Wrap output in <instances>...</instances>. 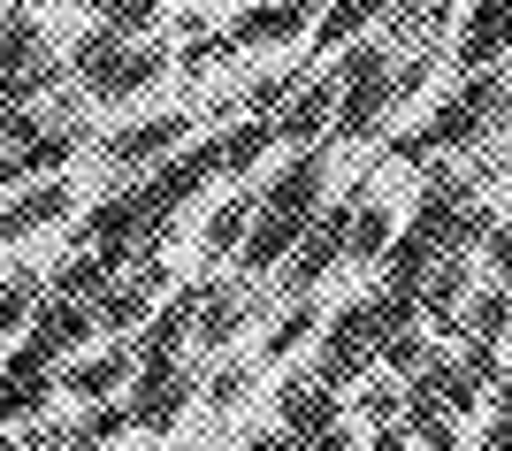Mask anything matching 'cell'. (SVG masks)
I'll return each instance as SVG.
<instances>
[{
	"label": "cell",
	"instance_id": "cell-25",
	"mask_svg": "<svg viewBox=\"0 0 512 451\" xmlns=\"http://www.w3.org/2000/svg\"><path fill=\"white\" fill-rule=\"evenodd\" d=\"M291 451H352V429H306V436H291Z\"/></svg>",
	"mask_w": 512,
	"mask_h": 451
},
{
	"label": "cell",
	"instance_id": "cell-16",
	"mask_svg": "<svg viewBox=\"0 0 512 451\" xmlns=\"http://www.w3.org/2000/svg\"><path fill=\"white\" fill-rule=\"evenodd\" d=\"M199 344H230L245 329V291H222V283H199V314H192Z\"/></svg>",
	"mask_w": 512,
	"mask_h": 451
},
{
	"label": "cell",
	"instance_id": "cell-3",
	"mask_svg": "<svg viewBox=\"0 0 512 451\" xmlns=\"http://www.w3.org/2000/svg\"><path fill=\"white\" fill-rule=\"evenodd\" d=\"M383 108H398V77H390V39H352L337 54V123H329V138H367V130L383 123Z\"/></svg>",
	"mask_w": 512,
	"mask_h": 451
},
{
	"label": "cell",
	"instance_id": "cell-7",
	"mask_svg": "<svg viewBox=\"0 0 512 451\" xmlns=\"http://www.w3.org/2000/svg\"><path fill=\"white\" fill-rule=\"evenodd\" d=\"M329 123H337V69L291 92V108L276 115V146L306 153V146H321V138H329Z\"/></svg>",
	"mask_w": 512,
	"mask_h": 451
},
{
	"label": "cell",
	"instance_id": "cell-24",
	"mask_svg": "<svg viewBox=\"0 0 512 451\" xmlns=\"http://www.w3.org/2000/svg\"><path fill=\"white\" fill-rule=\"evenodd\" d=\"M482 253H490L497 283H505V291H512V222H490V237H482Z\"/></svg>",
	"mask_w": 512,
	"mask_h": 451
},
{
	"label": "cell",
	"instance_id": "cell-9",
	"mask_svg": "<svg viewBox=\"0 0 512 451\" xmlns=\"http://www.w3.org/2000/svg\"><path fill=\"white\" fill-rule=\"evenodd\" d=\"M69 207H77V192H69L62 176L31 184L23 199H8V207H0V245H23L31 230H54V222H69Z\"/></svg>",
	"mask_w": 512,
	"mask_h": 451
},
{
	"label": "cell",
	"instance_id": "cell-22",
	"mask_svg": "<svg viewBox=\"0 0 512 451\" xmlns=\"http://www.w3.org/2000/svg\"><path fill=\"white\" fill-rule=\"evenodd\" d=\"M161 8H169V0H107L100 23L115 31V39H146L153 23H161Z\"/></svg>",
	"mask_w": 512,
	"mask_h": 451
},
{
	"label": "cell",
	"instance_id": "cell-17",
	"mask_svg": "<svg viewBox=\"0 0 512 451\" xmlns=\"http://www.w3.org/2000/svg\"><path fill=\"white\" fill-rule=\"evenodd\" d=\"M390 0H329V8H321V23H314V54H329V46H352L367 31V23L383 16Z\"/></svg>",
	"mask_w": 512,
	"mask_h": 451
},
{
	"label": "cell",
	"instance_id": "cell-10",
	"mask_svg": "<svg viewBox=\"0 0 512 451\" xmlns=\"http://www.w3.org/2000/svg\"><path fill=\"white\" fill-rule=\"evenodd\" d=\"M467 253H444L436 268H428V283H421V322L436 329V337H459V306H467Z\"/></svg>",
	"mask_w": 512,
	"mask_h": 451
},
{
	"label": "cell",
	"instance_id": "cell-19",
	"mask_svg": "<svg viewBox=\"0 0 512 451\" xmlns=\"http://www.w3.org/2000/svg\"><path fill=\"white\" fill-rule=\"evenodd\" d=\"M390 237H398V222H390V207H375V199H360V215H352V245H344V260H383Z\"/></svg>",
	"mask_w": 512,
	"mask_h": 451
},
{
	"label": "cell",
	"instance_id": "cell-30",
	"mask_svg": "<svg viewBox=\"0 0 512 451\" xmlns=\"http://www.w3.org/2000/svg\"><path fill=\"white\" fill-rule=\"evenodd\" d=\"M490 406H497V413H512V375H497V383H490Z\"/></svg>",
	"mask_w": 512,
	"mask_h": 451
},
{
	"label": "cell",
	"instance_id": "cell-5",
	"mask_svg": "<svg viewBox=\"0 0 512 451\" xmlns=\"http://www.w3.org/2000/svg\"><path fill=\"white\" fill-rule=\"evenodd\" d=\"M360 199H367V192H344V199H329V207L306 222L299 253L283 260V291H291V299H306L329 268H344V245H352V215H360Z\"/></svg>",
	"mask_w": 512,
	"mask_h": 451
},
{
	"label": "cell",
	"instance_id": "cell-1",
	"mask_svg": "<svg viewBox=\"0 0 512 451\" xmlns=\"http://www.w3.org/2000/svg\"><path fill=\"white\" fill-rule=\"evenodd\" d=\"M321 192H329V146L291 153V161L268 176V192H260V215H253V230H245V245H237V276L260 283L268 268H283V260L299 253L306 222L321 215Z\"/></svg>",
	"mask_w": 512,
	"mask_h": 451
},
{
	"label": "cell",
	"instance_id": "cell-32",
	"mask_svg": "<svg viewBox=\"0 0 512 451\" xmlns=\"http://www.w3.org/2000/svg\"><path fill=\"white\" fill-rule=\"evenodd\" d=\"M85 8H107V0H85Z\"/></svg>",
	"mask_w": 512,
	"mask_h": 451
},
{
	"label": "cell",
	"instance_id": "cell-23",
	"mask_svg": "<svg viewBox=\"0 0 512 451\" xmlns=\"http://www.w3.org/2000/svg\"><path fill=\"white\" fill-rule=\"evenodd\" d=\"M398 413H406V390H398V383H367L360 390V421H367V429H390Z\"/></svg>",
	"mask_w": 512,
	"mask_h": 451
},
{
	"label": "cell",
	"instance_id": "cell-28",
	"mask_svg": "<svg viewBox=\"0 0 512 451\" xmlns=\"http://www.w3.org/2000/svg\"><path fill=\"white\" fill-rule=\"evenodd\" d=\"M474 451H512V413H490V429H482Z\"/></svg>",
	"mask_w": 512,
	"mask_h": 451
},
{
	"label": "cell",
	"instance_id": "cell-11",
	"mask_svg": "<svg viewBox=\"0 0 512 451\" xmlns=\"http://www.w3.org/2000/svg\"><path fill=\"white\" fill-rule=\"evenodd\" d=\"M276 421H283L291 436H306V429H337V421H344V406H337V390H329V383L299 375V383H283V398H276Z\"/></svg>",
	"mask_w": 512,
	"mask_h": 451
},
{
	"label": "cell",
	"instance_id": "cell-2",
	"mask_svg": "<svg viewBox=\"0 0 512 451\" xmlns=\"http://www.w3.org/2000/svg\"><path fill=\"white\" fill-rule=\"evenodd\" d=\"M69 69H77V85H85V100H138L146 85H161L169 77V54L153 39H115L107 23H92L85 39L69 46Z\"/></svg>",
	"mask_w": 512,
	"mask_h": 451
},
{
	"label": "cell",
	"instance_id": "cell-12",
	"mask_svg": "<svg viewBox=\"0 0 512 451\" xmlns=\"http://www.w3.org/2000/svg\"><path fill=\"white\" fill-rule=\"evenodd\" d=\"M130 360H138L130 344H107V352H92V360L62 367V390H69V398H92V406H100V398H115V390H123Z\"/></svg>",
	"mask_w": 512,
	"mask_h": 451
},
{
	"label": "cell",
	"instance_id": "cell-15",
	"mask_svg": "<svg viewBox=\"0 0 512 451\" xmlns=\"http://www.w3.org/2000/svg\"><path fill=\"white\" fill-rule=\"evenodd\" d=\"M260 215V192H230L222 207L207 215V230H199V245H207V260H237V245H245V230H253Z\"/></svg>",
	"mask_w": 512,
	"mask_h": 451
},
{
	"label": "cell",
	"instance_id": "cell-31",
	"mask_svg": "<svg viewBox=\"0 0 512 451\" xmlns=\"http://www.w3.org/2000/svg\"><path fill=\"white\" fill-rule=\"evenodd\" d=\"M291 8H299V16H314V23H321V0H291Z\"/></svg>",
	"mask_w": 512,
	"mask_h": 451
},
{
	"label": "cell",
	"instance_id": "cell-8",
	"mask_svg": "<svg viewBox=\"0 0 512 451\" xmlns=\"http://www.w3.org/2000/svg\"><path fill=\"white\" fill-rule=\"evenodd\" d=\"M192 138V115H153V123H130L115 138H100V161L107 169H138V161H161V153H184Z\"/></svg>",
	"mask_w": 512,
	"mask_h": 451
},
{
	"label": "cell",
	"instance_id": "cell-26",
	"mask_svg": "<svg viewBox=\"0 0 512 451\" xmlns=\"http://www.w3.org/2000/svg\"><path fill=\"white\" fill-rule=\"evenodd\" d=\"M207 398H214V406H237V398H245V367H222Z\"/></svg>",
	"mask_w": 512,
	"mask_h": 451
},
{
	"label": "cell",
	"instance_id": "cell-27",
	"mask_svg": "<svg viewBox=\"0 0 512 451\" xmlns=\"http://www.w3.org/2000/svg\"><path fill=\"white\" fill-rule=\"evenodd\" d=\"M367 451H413L406 421H390V429H367Z\"/></svg>",
	"mask_w": 512,
	"mask_h": 451
},
{
	"label": "cell",
	"instance_id": "cell-29",
	"mask_svg": "<svg viewBox=\"0 0 512 451\" xmlns=\"http://www.w3.org/2000/svg\"><path fill=\"white\" fill-rule=\"evenodd\" d=\"M23 176H31V169H23V153H0V192H16Z\"/></svg>",
	"mask_w": 512,
	"mask_h": 451
},
{
	"label": "cell",
	"instance_id": "cell-21",
	"mask_svg": "<svg viewBox=\"0 0 512 451\" xmlns=\"http://www.w3.org/2000/svg\"><path fill=\"white\" fill-rule=\"evenodd\" d=\"M428 360H436V337H421V329H398V337H383V367L398 375V383H413Z\"/></svg>",
	"mask_w": 512,
	"mask_h": 451
},
{
	"label": "cell",
	"instance_id": "cell-6",
	"mask_svg": "<svg viewBox=\"0 0 512 451\" xmlns=\"http://www.w3.org/2000/svg\"><path fill=\"white\" fill-rule=\"evenodd\" d=\"M46 85H62V69L46 54V31L31 16H0V100L31 108Z\"/></svg>",
	"mask_w": 512,
	"mask_h": 451
},
{
	"label": "cell",
	"instance_id": "cell-18",
	"mask_svg": "<svg viewBox=\"0 0 512 451\" xmlns=\"http://www.w3.org/2000/svg\"><path fill=\"white\" fill-rule=\"evenodd\" d=\"M46 306V283L31 276V268H16V276H0V344L16 337V329H31V314Z\"/></svg>",
	"mask_w": 512,
	"mask_h": 451
},
{
	"label": "cell",
	"instance_id": "cell-20",
	"mask_svg": "<svg viewBox=\"0 0 512 451\" xmlns=\"http://www.w3.org/2000/svg\"><path fill=\"white\" fill-rule=\"evenodd\" d=\"M306 337H321V306L314 299H291V306H283V322L268 329V360H291Z\"/></svg>",
	"mask_w": 512,
	"mask_h": 451
},
{
	"label": "cell",
	"instance_id": "cell-13",
	"mask_svg": "<svg viewBox=\"0 0 512 451\" xmlns=\"http://www.w3.org/2000/svg\"><path fill=\"white\" fill-rule=\"evenodd\" d=\"M314 31V16H299L291 0H268V8H245V16L230 23V39L237 46H291V39H306Z\"/></svg>",
	"mask_w": 512,
	"mask_h": 451
},
{
	"label": "cell",
	"instance_id": "cell-14",
	"mask_svg": "<svg viewBox=\"0 0 512 451\" xmlns=\"http://www.w3.org/2000/svg\"><path fill=\"white\" fill-rule=\"evenodd\" d=\"M459 337H467V344H505L512 337V291H505V283L467 291V306H459Z\"/></svg>",
	"mask_w": 512,
	"mask_h": 451
},
{
	"label": "cell",
	"instance_id": "cell-4",
	"mask_svg": "<svg viewBox=\"0 0 512 451\" xmlns=\"http://www.w3.org/2000/svg\"><path fill=\"white\" fill-rule=\"evenodd\" d=\"M383 360V306L375 299H352L321 322V352H314V383L329 390H352L367 367Z\"/></svg>",
	"mask_w": 512,
	"mask_h": 451
}]
</instances>
